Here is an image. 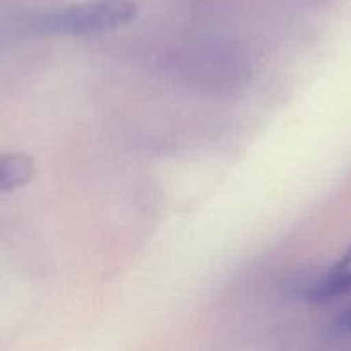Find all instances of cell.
I'll return each mask as SVG.
<instances>
[{
	"instance_id": "277c9868",
	"label": "cell",
	"mask_w": 351,
	"mask_h": 351,
	"mask_svg": "<svg viewBox=\"0 0 351 351\" xmlns=\"http://www.w3.org/2000/svg\"><path fill=\"white\" fill-rule=\"evenodd\" d=\"M343 326L346 327L348 330H351V310H350V312H346V315H344Z\"/></svg>"
},
{
	"instance_id": "7a4b0ae2",
	"label": "cell",
	"mask_w": 351,
	"mask_h": 351,
	"mask_svg": "<svg viewBox=\"0 0 351 351\" xmlns=\"http://www.w3.org/2000/svg\"><path fill=\"white\" fill-rule=\"evenodd\" d=\"M351 291V248L344 253L336 265L308 286L306 296L313 302H326Z\"/></svg>"
},
{
	"instance_id": "3957f363",
	"label": "cell",
	"mask_w": 351,
	"mask_h": 351,
	"mask_svg": "<svg viewBox=\"0 0 351 351\" xmlns=\"http://www.w3.org/2000/svg\"><path fill=\"white\" fill-rule=\"evenodd\" d=\"M36 167L25 154H0V191H12L25 186L35 178Z\"/></svg>"
},
{
	"instance_id": "6da1fadb",
	"label": "cell",
	"mask_w": 351,
	"mask_h": 351,
	"mask_svg": "<svg viewBox=\"0 0 351 351\" xmlns=\"http://www.w3.org/2000/svg\"><path fill=\"white\" fill-rule=\"evenodd\" d=\"M136 14L138 8L131 0H93L40 12L29 19V26L45 35H100L123 28Z\"/></svg>"
}]
</instances>
